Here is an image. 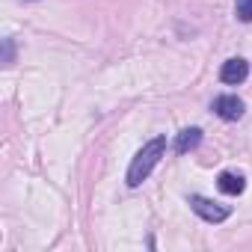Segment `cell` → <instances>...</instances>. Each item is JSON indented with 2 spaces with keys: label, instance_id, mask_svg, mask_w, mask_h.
I'll list each match as a JSON object with an SVG mask.
<instances>
[{
  "label": "cell",
  "instance_id": "6da1fadb",
  "mask_svg": "<svg viewBox=\"0 0 252 252\" xmlns=\"http://www.w3.org/2000/svg\"><path fill=\"white\" fill-rule=\"evenodd\" d=\"M163 155H166V137H155L152 143H146V146L137 152V158L131 160V166H128V184H131V187H140V184L152 175V169L160 163Z\"/></svg>",
  "mask_w": 252,
  "mask_h": 252
},
{
  "label": "cell",
  "instance_id": "7a4b0ae2",
  "mask_svg": "<svg viewBox=\"0 0 252 252\" xmlns=\"http://www.w3.org/2000/svg\"><path fill=\"white\" fill-rule=\"evenodd\" d=\"M190 208L205 220V222H222V220H228V208L225 205H217V202H211V199H205V196H190Z\"/></svg>",
  "mask_w": 252,
  "mask_h": 252
},
{
  "label": "cell",
  "instance_id": "3957f363",
  "mask_svg": "<svg viewBox=\"0 0 252 252\" xmlns=\"http://www.w3.org/2000/svg\"><path fill=\"white\" fill-rule=\"evenodd\" d=\"M214 113L225 122H237L243 116V101L237 95H220V98H214Z\"/></svg>",
  "mask_w": 252,
  "mask_h": 252
},
{
  "label": "cell",
  "instance_id": "277c9868",
  "mask_svg": "<svg viewBox=\"0 0 252 252\" xmlns=\"http://www.w3.org/2000/svg\"><path fill=\"white\" fill-rule=\"evenodd\" d=\"M246 74H249V65H246V60H240V57L225 60V63H222V68H220V80H222V83H231V86L243 83V80H246Z\"/></svg>",
  "mask_w": 252,
  "mask_h": 252
},
{
  "label": "cell",
  "instance_id": "5b68a950",
  "mask_svg": "<svg viewBox=\"0 0 252 252\" xmlns=\"http://www.w3.org/2000/svg\"><path fill=\"white\" fill-rule=\"evenodd\" d=\"M217 187H220V193H225V196H240V193L246 190V181H243L240 172H220Z\"/></svg>",
  "mask_w": 252,
  "mask_h": 252
},
{
  "label": "cell",
  "instance_id": "8992f818",
  "mask_svg": "<svg viewBox=\"0 0 252 252\" xmlns=\"http://www.w3.org/2000/svg\"><path fill=\"white\" fill-rule=\"evenodd\" d=\"M199 143H202V131H199V128H184V131L178 134V140H175V152H178V155H187V152H193Z\"/></svg>",
  "mask_w": 252,
  "mask_h": 252
},
{
  "label": "cell",
  "instance_id": "52a82bcc",
  "mask_svg": "<svg viewBox=\"0 0 252 252\" xmlns=\"http://www.w3.org/2000/svg\"><path fill=\"white\" fill-rule=\"evenodd\" d=\"M234 15H237L243 24H249V21H252V0H237V3H234Z\"/></svg>",
  "mask_w": 252,
  "mask_h": 252
},
{
  "label": "cell",
  "instance_id": "ba28073f",
  "mask_svg": "<svg viewBox=\"0 0 252 252\" xmlns=\"http://www.w3.org/2000/svg\"><path fill=\"white\" fill-rule=\"evenodd\" d=\"M6 65H12V39H6Z\"/></svg>",
  "mask_w": 252,
  "mask_h": 252
}]
</instances>
